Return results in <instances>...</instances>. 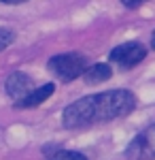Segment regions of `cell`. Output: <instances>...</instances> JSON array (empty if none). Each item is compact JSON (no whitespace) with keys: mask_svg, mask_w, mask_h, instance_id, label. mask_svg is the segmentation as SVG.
Returning <instances> with one entry per match:
<instances>
[{"mask_svg":"<svg viewBox=\"0 0 155 160\" xmlns=\"http://www.w3.org/2000/svg\"><path fill=\"white\" fill-rule=\"evenodd\" d=\"M134 109L136 96L130 90H108L70 102L62 113V124L66 128H89L96 124L125 118Z\"/></svg>","mask_w":155,"mask_h":160,"instance_id":"6da1fadb","label":"cell"},{"mask_svg":"<svg viewBox=\"0 0 155 160\" xmlns=\"http://www.w3.org/2000/svg\"><path fill=\"white\" fill-rule=\"evenodd\" d=\"M87 66H89V64H87V58H85L83 53H77V51L58 53V56L49 58V62H47V71L51 75H55L64 83L74 81L77 77H81Z\"/></svg>","mask_w":155,"mask_h":160,"instance_id":"7a4b0ae2","label":"cell"},{"mask_svg":"<svg viewBox=\"0 0 155 160\" xmlns=\"http://www.w3.org/2000/svg\"><path fill=\"white\" fill-rule=\"evenodd\" d=\"M108 58L119 68L128 71V68H134L136 64H140L147 58V47L143 43H138V41H128V43H121L117 47H113Z\"/></svg>","mask_w":155,"mask_h":160,"instance_id":"3957f363","label":"cell"},{"mask_svg":"<svg viewBox=\"0 0 155 160\" xmlns=\"http://www.w3.org/2000/svg\"><path fill=\"white\" fill-rule=\"evenodd\" d=\"M128 160H155V124L134 137L125 148Z\"/></svg>","mask_w":155,"mask_h":160,"instance_id":"277c9868","label":"cell"},{"mask_svg":"<svg viewBox=\"0 0 155 160\" xmlns=\"http://www.w3.org/2000/svg\"><path fill=\"white\" fill-rule=\"evenodd\" d=\"M4 90H7V94L17 102V100H21L24 96H28V94L34 90V79L28 73H21V71L11 73L9 79H7V83H4Z\"/></svg>","mask_w":155,"mask_h":160,"instance_id":"5b68a950","label":"cell"},{"mask_svg":"<svg viewBox=\"0 0 155 160\" xmlns=\"http://www.w3.org/2000/svg\"><path fill=\"white\" fill-rule=\"evenodd\" d=\"M53 92H55L53 83H45V86H40V88H34L28 96H24L21 100L15 102V109H34L38 105H43L47 98H51Z\"/></svg>","mask_w":155,"mask_h":160,"instance_id":"8992f818","label":"cell"},{"mask_svg":"<svg viewBox=\"0 0 155 160\" xmlns=\"http://www.w3.org/2000/svg\"><path fill=\"white\" fill-rule=\"evenodd\" d=\"M113 77V68L108 66V64H92V66H87L83 73V79L87 86H98V83H104Z\"/></svg>","mask_w":155,"mask_h":160,"instance_id":"52a82bcc","label":"cell"},{"mask_svg":"<svg viewBox=\"0 0 155 160\" xmlns=\"http://www.w3.org/2000/svg\"><path fill=\"white\" fill-rule=\"evenodd\" d=\"M47 160H87V156L81 152H72V149H58Z\"/></svg>","mask_w":155,"mask_h":160,"instance_id":"ba28073f","label":"cell"},{"mask_svg":"<svg viewBox=\"0 0 155 160\" xmlns=\"http://www.w3.org/2000/svg\"><path fill=\"white\" fill-rule=\"evenodd\" d=\"M15 41V32L11 28H0V51H4Z\"/></svg>","mask_w":155,"mask_h":160,"instance_id":"9c48e42d","label":"cell"},{"mask_svg":"<svg viewBox=\"0 0 155 160\" xmlns=\"http://www.w3.org/2000/svg\"><path fill=\"white\" fill-rule=\"evenodd\" d=\"M121 2H123V7H128V9H138L147 0H121Z\"/></svg>","mask_w":155,"mask_h":160,"instance_id":"30bf717a","label":"cell"},{"mask_svg":"<svg viewBox=\"0 0 155 160\" xmlns=\"http://www.w3.org/2000/svg\"><path fill=\"white\" fill-rule=\"evenodd\" d=\"M4 4H19V2H28V0H0Z\"/></svg>","mask_w":155,"mask_h":160,"instance_id":"8fae6325","label":"cell"},{"mask_svg":"<svg viewBox=\"0 0 155 160\" xmlns=\"http://www.w3.org/2000/svg\"><path fill=\"white\" fill-rule=\"evenodd\" d=\"M151 47L155 49V30H153V34H151Z\"/></svg>","mask_w":155,"mask_h":160,"instance_id":"7c38bea8","label":"cell"}]
</instances>
